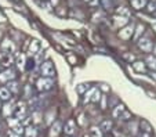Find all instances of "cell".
Wrapping results in <instances>:
<instances>
[{
    "mask_svg": "<svg viewBox=\"0 0 156 137\" xmlns=\"http://www.w3.org/2000/svg\"><path fill=\"white\" fill-rule=\"evenodd\" d=\"M53 85H54V81L51 78H41V79L37 81V89L40 92H46V90H50Z\"/></svg>",
    "mask_w": 156,
    "mask_h": 137,
    "instance_id": "1",
    "label": "cell"
},
{
    "mask_svg": "<svg viewBox=\"0 0 156 137\" xmlns=\"http://www.w3.org/2000/svg\"><path fill=\"white\" fill-rule=\"evenodd\" d=\"M55 74V69H54V65L50 63V61H46V63L41 64V75H44L46 78H51Z\"/></svg>",
    "mask_w": 156,
    "mask_h": 137,
    "instance_id": "2",
    "label": "cell"
},
{
    "mask_svg": "<svg viewBox=\"0 0 156 137\" xmlns=\"http://www.w3.org/2000/svg\"><path fill=\"white\" fill-rule=\"evenodd\" d=\"M65 133L68 134V136H72V134L75 133V130H76V126H75V122L73 121H68L66 122V125H65Z\"/></svg>",
    "mask_w": 156,
    "mask_h": 137,
    "instance_id": "3",
    "label": "cell"
},
{
    "mask_svg": "<svg viewBox=\"0 0 156 137\" xmlns=\"http://www.w3.org/2000/svg\"><path fill=\"white\" fill-rule=\"evenodd\" d=\"M12 63L11 54H0V65H10Z\"/></svg>",
    "mask_w": 156,
    "mask_h": 137,
    "instance_id": "4",
    "label": "cell"
},
{
    "mask_svg": "<svg viewBox=\"0 0 156 137\" xmlns=\"http://www.w3.org/2000/svg\"><path fill=\"white\" fill-rule=\"evenodd\" d=\"M14 78V72L12 71H4L3 74H0V82H9L10 79Z\"/></svg>",
    "mask_w": 156,
    "mask_h": 137,
    "instance_id": "5",
    "label": "cell"
},
{
    "mask_svg": "<svg viewBox=\"0 0 156 137\" xmlns=\"http://www.w3.org/2000/svg\"><path fill=\"white\" fill-rule=\"evenodd\" d=\"M12 112L17 115V118H21V116L25 114V104H21V103H20V104L17 105V108H14V110H12Z\"/></svg>",
    "mask_w": 156,
    "mask_h": 137,
    "instance_id": "6",
    "label": "cell"
},
{
    "mask_svg": "<svg viewBox=\"0 0 156 137\" xmlns=\"http://www.w3.org/2000/svg\"><path fill=\"white\" fill-rule=\"evenodd\" d=\"M10 97H11L10 90L7 89V87H2V89H0V99L2 100H9Z\"/></svg>",
    "mask_w": 156,
    "mask_h": 137,
    "instance_id": "7",
    "label": "cell"
},
{
    "mask_svg": "<svg viewBox=\"0 0 156 137\" xmlns=\"http://www.w3.org/2000/svg\"><path fill=\"white\" fill-rule=\"evenodd\" d=\"M30 54H36L40 51V43L37 42V40H33L32 43H30Z\"/></svg>",
    "mask_w": 156,
    "mask_h": 137,
    "instance_id": "8",
    "label": "cell"
},
{
    "mask_svg": "<svg viewBox=\"0 0 156 137\" xmlns=\"http://www.w3.org/2000/svg\"><path fill=\"white\" fill-rule=\"evenodd\" d=\"M2 47H3V50H7L6 54H10L12 50H14V46H12V43L9 42V40H4L3 45H2Z\"/></svg>",
    "mask_w": 156,
    "mask_h": 137,
    "instance_id": "9",
    "label": "cell"
},
{
    "mask_svg": "<svg viewBox=\"0 0 156 137\" xmlns=\"http://www.w3.org/2000/svg\"><path fill=\"white\" fill-rule=\"evenodd\" d=\"M24 133L27 134V137H36V134H37V130H36V128H32V126H29V128L25 129Z\"/></svg>",
    "mask_w": 156,
    "mask_h": 137,
    "instance_id": "10",
    "label": "cell"
},
{
    "mask_svg": "<svg viewBox=\"0 0 156 137\" xmlns=\"http://www.w3.org/2000/svg\"><path fill=\"white\" fill-rule=\"evenodd\" d=\"M59 130H61V123H59V122H55V123L53 125V128H51V136L55 137L57 134L59 133Z\"/></svg>",
    "mask_w": 156,
    "mask_h": 137,
    "instance_id": "11",
    "label": "cell"
},
{
    "mask_svg": "<svg viewBox=\"0 0 156 137\" xmlns=\"http://www.w3.org/2000/svg\"><path fill=\"white\" fill-rule=\"evenodd\" d=\"M24 132H25V129H24V126L21 125V123H18V125H15L14 128H12V133L18 134V136H21Z\"/></svg>",
    "mask_w": 156,
    "mask_h": 137,
    "instance_id": "12",
    "label": "cell"
},
{
    "mask_svg": "<svg viewBox=\"0 0 156 137\" xmlns=\"http://www.w3.org/2000/svg\"><path fill=\"white\" fill-rule=\"evenodd\" d=\"M91 136L93 137H102V132H101V129L98 128H91Z\"/></svg>",
    "mask_w": 156,
    "mask_h": 137,
    "instance_id": "13",
    "label": "cell"
},
{
    "mask_svg": "<svg viewBox=\"0 0 156 137\" xmlns=\"http://www.w3.org/2000/svg\"><path fill=\"white\" fill-rule=\"evenodd\" d=\"M17 64H18V68H24L25 67V56H20L17 58Z\"/></svg>",
    "mask_w": 156,
    "mask_h": 137,
    "instance_id": "14",
    "label": "cell"
},
{
    "mask_svg": "<svg viewBox=\"0 0 156 137\" xmlns=\"http://www.w3.org/2000/svg\"><path fill=\"white\" fill-rule=\"evenodd\" d=\"M111 128H112V123L109 122V121H105L102 123V126H101V132H108Z\"/></svg>",
    "mask_w": 156,
    "mask_h": 137,
    "instance_id": "15",
    "label": "cell"
},
{
    "mask_svg": "<svg viewBox=\"0 0 156 137\" xmlns=\"http://www.w3.org/2000/svg\"><path fill=\"white\" fill-rule=\"evenodd\" d=\"M12 110H14V108H12V105L7 104L6 107H4V110H3V114H4V116H9L10 114L12 112Z\"/></svg>",
    "mask_w": 156,
    "mask_h": 137,
    "instance_id": "16",
    "label": "cell"
},
{
    "mask_svg": "<svg viewBox=\"0 0 156 137\" xmlns=\"http://www.w3.org/2000/svg\"><path fill=\"white\" fill-rule=\"evenodd\" d=\"M9 90H11V92H17V83H15V82L9 83Z\"/></svg>",
    "mask_w": 156,
    "mask_h": 137,
    "instance_id": "17",
    "label": "cell"
},
{
    "mask_svg": "<svg viewBox=\"0 0 156 137\" xmlns=\"http://www.w3.org/2000/svg\"><path fill=\"white\" fill-rule=\"evenodd\" d=\"M18 123H20L18 122V119H9V125L11 126V128H14V126L18 125Z\"/></svg>",
    "mask_w": 156,
    "mask_h": 137,
    "instance_id": "18",
    "label": "cell"
},
{
    "mask_svg": "<svg viewBox=\"0 0 156 137\" xmlns=\"http://www.w3.org/2000/svg\"><path fill=\"white\" fill-rule=\"evenodd\" d=\"M9 137H21V136H18V134H15V133H12V132H10V133H9Z\"/></svg>",
    "mask_w": 156,
    "mask_h": 137,
    "instance_id": "19",
    "label": "cell"
},
{
    "mask_svg": "<svg viewBox=\"0 0 156 137\" xmlns=\"http://www.w3.org/2000/svg\"><path fill=\"white\" fill-rule=\"evenodd\" d=\"M68 137H69V136H68Z\"/></svg>",
    "mask_w": 156,
    "mask_h": 137,
    "instance_id": "20",
    "label": "cell"
}]
</instances>
